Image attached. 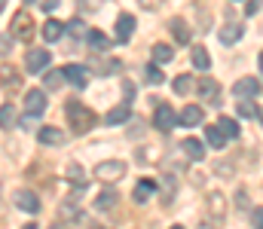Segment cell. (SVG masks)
I'll return each mask as SVG.
<instances>
[{
    "label": "cell",
    "mask_w": 263,
    "mask_h": 229,
    "mask_svg": "<svg viewBox=\"0 0 263 229\" xmlns=\"http://www.w3.org/2000/svg\"><path fill=\"white\" fill-rule=\"evenodd\" d=\"M65 113H67L70 129H73L77 135H83V132H89V129L95 126V113H92L86 104H80V101H67V104H65Z\"/></svg>",
    "instance_id": "obj_1"
},
{
    "label": "cell",
    "mask_w": 263,
    "mask_h": 229,
    "mask_svg": "<svg viewBox=\"0 0 263 229\" xmlns=\"http://www.w3.org/2000/svg\"><path fill=\"white\" fill-rule=\"evenodd\" d=\"M178 122H181V119L175 116V110H172L165 101H159V104H156V113H153V126H156L159 132H172Z\"/></svg>",
    "instance_id": "obj_2"
},
{
    "label": "cell",
    "mask_w": 263,
    "mask_h": 229,
    "mask_svg": "<svg viewBox=\"0 0 263 229\" xmlns=\"http://www.w3.org/2000/svg\"><path fill=\"white\" fill-rule=\"evenodd\" d=\"M123 174H126V162H120V159L101 162V165L95 168V177H98V180H104V183H114V180H120Z\"/></svg>",
    "instance_id": "obj_3"
},
{
    "label": "cell",
    "mask_w": 263,
    "mask_h": 229,
    "mask_svg": "<svg viewBox=\"0 0 263 229\" xmlns=\"http://www.w3.org/2000/svg\"><path fill=\"white\" fill-rule=\"evenodd\" d=\"M9 31H12L18 40H31V37H34V22H31V15H28V12H18V15L12 18Z\"/></svg>",
    "instance_id": "obj_4"
},
{
    "label": "cell",
    "mask_w": 263,
    "mask_h": 229,
    "mask_svg": "<svg viewBox=\"0 0 263 229\" xmlns=\"http://www.w3.org/2000/svg\"><path fill=\"white\" fill-rule=\"evenodd\" d=\"M49 61H52V55H49L46 49H31L28 58H25V68H28L31 74H40V71L49 68Z\"/></svg>",
    "instance_id": "obj_5"
},
{
    "label": "cell",
    "mask_w": 263,
    "mask_h": 229,
    "mask_svg": "<svg viewBox=\"0 0 263 229\" xmlns=\"http://www.w3.org/2000/svg\"><path fill=\"white\" fill-rule=\"evenodd\" d=\"M12 202H15L22 211H28V214H37V211H40V199H37V193H31V190H15V193H12Z\"/></svg>",
    "instance_id": "obj_6"
},
{
    "label": "cell",
    "mask_w": 263,
    "mask_h": 229,
    "mask_svg": "<svg viewBox=\"0 0 263 229\" xmlns=\"http://www.w3.org/2000/svg\"><path fill=\"white\" fill-rule=\"evenodd\" d=\"M233 95L236 98H257L260 95V82L254 76H242L236 86H233Z\"/></svg>",
    "instance_id": "obj_7"
},
{
    "label": "cell",
    "mask_w": 263,
    "mask_h": 229,
    "mask_svg": "<svg viewBox=\"0 0 263 229\" xmlns=\"http://www.w3.org/2000/svg\"><path fill=\"white\" fill-rule=\"evenodd\" d=\"M37 141H40V144H49V147H62L67 141V135L62 129H55V126H43V129L37 132Z\"/></svg>",
    "instance_id": "obj_8"
},
{
    "label": "cell",
    "mask_w": 263,
    "mask_h": 229,
    "mask_svg": "<svg viewBox=\"0 0 263 229\" xmlns=\"http://www.w3.org/2000/svg\"><path fill=\"white\" fill-rule=\"evenodd\" d=\"M25 110L40 116V113L46 110V92H40V89H28V95H25Z\"/></svg>",
    "instance_id": "obj_9"
},
{
    "label": "cell",
    "mask_w": 263,
    "mask_h": 229,
    "mask_svg": "<svg viewBox=\"0 0 263 229\" xmlns=\"http://www.w3.org/2000/svg\"><path fill=\"white\" fill-rule=\"evenodd\" d=\"M132 34H135V15L123 12V15L117 18V43H129Z\"/></svg>",
    "instance_id": "obj_10"
},
{
    "label": "cell",
    "mask_w": 263,
    "mask_h": 229,
    "mask_svg": "<svg viewBox=\"0 0 263 229\" xmlns=\"http://www.w3.org/2000/svg\"><path fill=\"white\" fill-rule=\"evenodd\" d=\"M156 190H159V183H156V180H150V177H144V180L135 186L132 199H135L138 205H144V202H147V196H150V193H156Z\"/></svg>",
    "instance_id": "obj_11"
},
{
    "label": "cell",
    "mask_w": 263,
    "mask_h": 229,
    "mask_svg": "<svg viewBox=\"0 0 263 229\" xmlns=\"http://www.w3.org/2000/svg\"><path fill=\"white\" fill-rule=\"evenodd\" d=\"M65 76L77 86V89H86V82H89V74H86V68H80V65H67L65 68Z\"/></svg>",
    "instance_id": "obj_12"
},
{
    "label": "cell",
    "mask_w": 263,
    "mask_h": 229,
    "mask_svg": "<svg viewBox=\"0 0 263 229\" xmlns=\"http://www.w3.org/2000/svg\"><path fill=\"white\" fill-rule=\"evenodd\" d=\"M181 150L187 153V159H193V162H199V159H205V147H202V141H196V138H184Z\"/></svg>",
    "instance_id": "obj_13"
},
{
    "label": "cell",
    "mask_w": 263,
    "mask_h": 229,
    "mask_svg": "<svg viewBox=\"0 0 263 229\" xmlns=\"http://www.w3.org/2000/svg\"><path fill=\"white\" fill-rule=\"evenodd\" d=\"M62 34H65V25H62V22L49 18V22L43 25V40H46V43H55V40H62Z\"/></svg>",
    "instance_id": "obj_14"
},
{
    "label": "cell",
    "mask_w": 263,
    "mask_h": 229,
    "mask_svg": "<svg viewBox=\"0 0 263 229\" xmlns=\"http://www.w3.org/2000/svg\"><path fill=\"white\" fill-rule=\"evenodd\" d=\"M168 28H172L175 40H178L181 46H187V43H190V28L184 25V18H172V22H168Z\"/></svg>",
    "instance_id": "obj_15"
},
{
    "label": "cell",
    "mask_w": 263,
    "mask_h": 229,
    "mask_svg": "<svg viewBox=\"0 0 263 229\" xmlns=\"http://www.w3.org/2000/svg\"><path fill=\"white\" fill-rule=\"evenodd\" d=\"M208 211H211L214 220H223V214H227V202H223L220 193H211V196H208Z\"/></svg>",
    "instance_id": "obj_16"
},
{
    "label": "cell",
    "mask_w": 263,
    "mask_h": 229,
    "mask_svg": "<svg viewBox=\"0 0 263 229\" xmlns=\"http://www.w3.org/2000/svg\"><path fill=\"white\" fill-rule=\"evenodd\" d=\"M178 119H181L184 126H199V122H202V107H199V104H187Z\"/></svg>",
    "instance_id": "obj_17"
},
{
    "label": "cell",
    "mask_w": 263,
    "mask_h": 229,
    "mask_svg": "<svg viewBox=\"0 0 263 229\" xmlns=\"http://www.w3.org/2000/svg\"><path fill=\"white\" fill-rule=\"evenodd\" d=\"M205 141H208L214 150H220V147L227 144V135H223V129H220V126H208V129H205Z\"/></svg>",
    "instance_id": "obj_18"
},
{
    "label": "cell",
    "mask_w": 263,
    "mask_h": 229,
    "mask_svg": "<svg viewBox=\"0 0 263 229\" xmlns=\"http://www.w3.org/2000/svg\"><path fill=\"white\" fill-rule=\"evenodd\" d=\"M239 40H242V25L230 22V25L220 31V43H227V46H230V43H239Z\"/></svg>",
    "instance_id": "obj_19"
},
{
    "label": "cell",
    "mask_w": 263,
    "mask_h": 229,
    "mask_svg": "<svg viewBox=\"0 0 263 229\" xmlns=\"http://www.w3.org/2000/svg\"><path fill=\"white\" fill-rule=\"evenodd\" d=\"M132 116V107L129 104H120V107H114L110 113H107V126H120V122H126Z\"/></svg>",
    "instance_id": "obj_20"
},
{
    "label": "cell",
    "mask_w": 263,
    "mask_h": 229,
    "mask_svg": "<svg viewBox=\"0 0 263 229\" xmlns=\"http://www.w3.org/2000/svg\"><path fill=\"white\" fill-rule=\"evenodd\" d=\"M172 58H175V49L172 46H165V43H156L153 46V61L156 65H168Z\"/></svg>",
    "instance_id": "obj_21"
},
{
    "label": "cell",
    "mask_w": 263,
    "mask_h": 229,
    "mask_svg": "<svg viewBox=\"0 0 263 229\" xmlns=\"http://www.w3.org/2000/svg\"><path fill=\"white\" fill-rule=\"evenodd\" d=\"M86 40H89V46H92L95 52H101V49H107V43H110V40H107V37H104L101 31H95V28H92V31L86 34Z\"/></svg>",
    "instance_id": "obj_22"
},
{
    "label": "cell",
    "mask_w": 263,
    "mask_h": 229,
    "mask_svg": "<svg viewBox=\"0 0 263 229\" xmlns=\"http://www.w3.org/2000/svg\"><path fill=\"white\" fill-rule=\"evenodd\" d=\"M172 89H175V95H187V92L193 89V76H190V74H181V76H175V82H172Z\"/></svg>",
    "instance_id": "obj_23"
},
{
    "label": "cell",
    "mask_w": 263,
    "mask_h": 229,
    "mask_svg": "<svg viewBox=\"0 0 263 229\" xmlns=\"http://www.w3.org/2000/svg\"><path fill=\"white\" fill-rule=\"evenodd\" d=\"M67 180H70L73 186H89V177L83 174L80 165H70V168H67Z\"/></svg>",
    "instance_id": "obj_24"
},
{
    "label": "cell",
    "mask_w": 263,
    "mask_h": 229,
    "mask_svg": "<svg viewBox=\"0 0 263 229\" xmlns=\"http://www.w3.org/2000/svg\"><path fill=\"white\" fill-rule=\"evenodd\" d=\"M114 205H117V193H114V190H104V193L98 196V202H95L98 211H110Z\"/></svg>",
    "instance_id": "obj_25"
},
{
    "label": "cell",
    "mask_w": 263,
    "mask_h": 229,
    "mask_svg": "<svg viewBox=\"0 0 263 229\" xmlns=\"http://www.w3.org/2000/svg\"><path fill=\"white\" fill-rule=\"evenodd\" d=\"M193 65H196L199 71H208V68H211V55H208L202 46H193Z\"/></svg>",
    "instance_id": "obj_26"
},
{
    "label": "cell",
    "mask_w": 263,
    "mask_h": 229,
    "mask_svg": "<svg viewBox=\"0 0 263 229\" xmlns=\"http://www.w3.org/2000/svg\"><path fill=\"white\" fill-rule=\"evenodd\" d=\"M220 129H223V135L227 138H239V122L236 119H230V116H220V122H217Z\"/></svg>",
    "instance_id": "obj_27"
},
{
    "label": "cell",
    "mask_w": 263,
    "mask_h": 229,
    "mask_svg": "<svg viewBox=\"0 0 263 229\" xmlns=\"http://www.w3.org/2000/svg\"><path fill=\"white\" fill-rule=\"evenodd\" d=\"M199 95H202V98H217V82H214V79H199Z\"/></svg>",
    "instance_id": "obj_28"
},
{
    "label": "cell",
    "mask_w": 263,
    "mask_h": 229,
    "mask_svg": "<svg viewBox=\"0 0 263 229\" xmlns=\"http://www.w3.org/2000/svg\"><path fill=\"white\" fill-rule=\"evenodd\" d=\"M159 183H162V199H165V205H172V196H175V177L172 174H165V177H159Z\"/></svg>",
    "instance_id": "obj_29"
},
{
    "label": "cell",
    "mask_w": 263,
    "mask_h": 229,
    "mask_svg": "<svg viewBox=\"0 0 263 229\" xmlns=\"http://www.w3.org/2000/svg\"><path fill=\"white\" fill-rule=\"evenodd\" d=\"M144 74H147V82H150V86H162V82H165V74H162L156 65H150Z\"/></svg>",
    "instance_id": "obj_30"
},
{
    "label": "cell",
    "mask_w": 263,
    "mask_h": 229,
    "mask_svg": "<svg viewBox=\"0 0 263 229\" xmlns=\"http://www.w3.org/2000/svg\"><path fill=\"white\" fill-rule=\"evenodd\" d=\"M65 79H67L65 71H49V74H46V89H59Z\"/></svg>",
    "instance_id": "obj_31"
},
{
    "label": "cell",
    "mask_w": 263,
    "mask_h": 229,
    "mask_svg": "<svg viewBox=\"0 0 263 229\" xmlns=\"http://www.w3.org/2000/svg\"><path fill=\"white\" fill-rule=\"evenodd\" d=\"M67 28H70V34H73V37H83V34H89V31L83 28V22H80V18H73V22H70Z\"/></svg>",
    "instance_id": "obj_32"
},
{
    "label": "cell",
    "mask_w": 263,
    "mask_h": 229,
    "mask_svg": "<svg viewBox=\"0 0 263 229\" xmlns=\"http://www.w3.org/2000/svg\"><path fill=\"white\" fill-rule=\"evenodd\" d=\"M263 6V0H248V6H245V15H257Z\"/></svg>",
    "instance_id": "obj_33"
},
{
    "label": "cell",
    "mask_w": 263,
    "mask_h": 229,
    "mask_svg": "<svg viewBox=\"0 0 263 229\" xmlns=\"http://www.w3.org/2000/svg\"><path fill=\"white\" fill-rule=\"evenodd\" d=\"M3 129H12V107L3 104Z\"/></svg>",
    "instance_id": "obj_34"
},
{
    "label": "cell",
    "mask_w": 263,
    "mask_h": 229,
    "mask_svg": "<svg viewBox=\"0 0 263 229\" xmlns=\"http://www.w3.org/2000/svg\"><path fill=\"white\" fill-rule=\"evenodd\" d=\"M239 113H242V116H257L254 104H239Z\"/></svg>",
    "instance_id": "obj_35"
},
{
    "label": "cell",
    "mask_w": 263,
    "mask_h": 229,
    "mask_svg": "<svg viewBox=\"0 0 263 229\" xmlns=\"http://www.w3.org/2000/svg\"><path fill=\"white\" fill-rule=\"evenodd\" d=\"M55 6H59V0H43V6H40V9H43V12H52Z\"/></svg>",
    "instance_id": "obj_36"
},
{
    "label": "cell",
    "mask_w": 263,
    "mask_h": 229,
    "mask_svg": "<svg viewBox=\"0 0 263 229\" xmlns=\"http://www.w3.org/2000/svg\"><path fill=\"white\" fill-rule=\"evenodd\" d=\"M159 3H165V0H141V6H147V9H156Z\"/></svg>",
    "instance_id": "obj_37"
},
{
    "label": "cell",
    "mask_w": 263,
    "mask_h": 229,
    "mask_svg": "<svg viewBox=\"0 0 263 229\" xmlns=\"http://www.w3.org/2000/svg\"><path fill=\"white\" fill-rule=\"evenodd\" d=\"M254 223H257V226H263V208H257V211H254Z\"/></svg>",
    "instance_id": "obj_38"
},
{
    "label": "cell",
    "mask_w": 263,
    "mask_h": 229,
    "mask_svg": "<svg viewBox=\"0 0 263 229\" xmlns=\"http://www.w3.org/2000/svg\"><path fill=\"white\" fill-rule=\"evenodd\" d=\"M101 3H104V0H86V6H89V9H101Z\"/></svg>",
    "instance_id": "obj_39"
},
{
    "label": "cell",
    "mask_w": 263,
    "mask_h": 229,
    "mask_svg": "<svg viewBox=\"0 0 263 229\" xmlns=\"http://www.w3.org/2000/svg\"><path fill=\"white\" fill-rule=\"evenodd\" d=\"M257 58H260V74H263V52H260V55H257Z\"/></svg>",
    "instance_id": "obj_40"
},
{
    "label": "cell",
    "mask_w": 263,
    "mask_h": 229,
    "mask_svg": "<svg viewBox=\"0 0 263 229\" xmlns=\"http://www.w3.org/2000/svg\"><path fill=\"white\" fill-rule=\"evenodd\" d=\"M257 116H260V122H263V110H257Z\"/></svg>",
    "instance_id": "obj_41"
}]
</instances>
